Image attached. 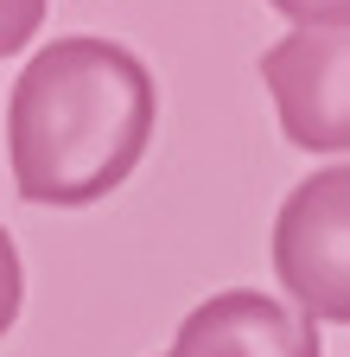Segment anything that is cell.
Instances as JSON below:
<instances>
[{"label": "cell", "instance_id": "6da1fadb", "mask_svg": "<svg viewBox=\"0 0 350 357\" xmlns=\"http://www.w3.org/2000/svg\"><path fill=\"white\" fill-rule=\"evenodd\" d=\"M159 121L153 70L115 38L45 45L7 96V166L32 204H96L141 166Z\"/></svg>", "mask_w": 350, "mask_h": 357}, {"label": "cell", "instance_id": "7a4b0ae2", "mask_svg": "<svg viewBox=\"0 0 350 357\" xmlns=\"http://www.w3.org/2000/svg\"><path fill=\"white\" fill-rule=\"evenodd\" d=\"M274 275L299 319L350 326V166L305 172L274 217Z\"/></svg>", "mask_w": 350, "mask_h": 357}, {"label": "cell", "instance_id": "3957f363", "mask_svg": "<svg viewBox=\"0 0 350 357\" xmlns=\"http://www.w3.org/2000/svg\"><path fill=\"white\" fill-rule=\"evenodd\" d=\"M280 134L305 153H350V26L287 32L261 52Z\"/></svg>", "mask_w": 350, "mask_h": 357}, {"label": "cell", "instance_id": "277c9868", "mask_svg": "<svg viewBox=\"0 0 350 357\" xmlns=\"http://www.w3.org/2000/svg\"><path fill=\"white\" fill-rule=\"evenodd\" d=\"M166 357H319V326L255 287H230L185 312Z\"/></svg>", "mask_w": 350, "mask_h": 357}, {"label": "cell", "instance_id": "5b68a950", "mask_svg": "<svg viewBox=\"0 0 350 357\" xmlns=\"http://www.w3.org/2000/svg\"><path fill=\"white\" fill-rule=\"evenodd\" d=\"M19 300H26V268H19V249H13V236H7V223H0V338L13 332Z\"/></svg>", "mask_w": 350, "mask_h": 357}, {"label": "cell", "instance_id": "8992f818", "mask_svg": "<svg viewBox=\"0 0 350 357\" xmlns=\"http://www.w3.org/2000/svg\"><path fill=\"white\" fill-rule=\"evenodd\" d=\"M38 26H45V0H0V58H13Z\"/></svg>", "mask_w": 350, "mask_h": 357}, {"label": "cell", "instance_id": "52a82bcc", "mask_svg": "<svg viewBox=\"0 0 350 357\" xmlns=\"http://www.w3.org/2000/svg\"><path fill=\"white\" fill-rule=\"evenodd\" d=\"M280 20H293V32L312 26H350V0H268Z\"/></svg>", "mask_w": 350, "mask_h": 357}]
</instances>
